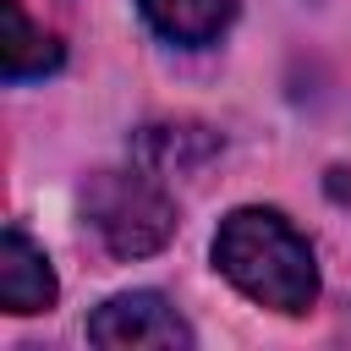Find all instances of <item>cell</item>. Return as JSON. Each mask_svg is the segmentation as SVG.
I'll return each mask as SVG.
<instances>
[{
  "label": "cell",
  "mask_w": 351,
  "mask_h": 351,
  "mask_svg": "<svg viewBox=\"0 0 351 351\" xmlns=\"http://www.w3.org/2000/svg\"><path fill=\"white\" fill-rule=\"evenodd\" d=\"M219 274L274 313H307L318 302V263L307 236L274 208H236L214 236Z\"/></svg>",
  "instance_id": "1"
},
{
  "label": "cell",
  "mask_w": 351,
  "mask_h": 351,
  "mask_svg": "<svg viewBox=\"0 0 351 351\" xmlns=\"http://www.w3.org/2000/svg\"><path fill=\"white\" fill-rule=\"evenodd\" d=\"M82 214L115 258H148L176 236V203L143 170H99L82 186Z\"/></svg>",
  "instance_id": "2"
},
{
  "label": "cell",
  "mask_w": 351,
  "mask_h": 351,
  "mask_svg": "<svg viewBox=\"0 0 351 351\" xmlns=\"http://www.w3.org/2000/svg\"><path fill=\"white\" fill-rule=\"evenodd\" d=\"M88 340L110 346V351H132V346H192V324L159 296V291H126L110 296L93 318H88Z\"/></svg>",
  "instance_id": "3"
},
{
  "label": "cell",
  "mask_w": 351,
  "mask_h": 351,
  "mask_svg": "<svg viewBox=\"0 0 351 351\" xmlns=\"http://www.w3.org/2000/svg\"><path fill=\"white\" fill-rule=\"evenodd\" d=\"M0 302H5V313H44V307H55V269L27 241L22 225H5V241H0Z\"/></svg>",
  "instance_id": "4"
},
{
  "label": "cell",
  "mask_w": 351,
  "mask_h": 351,
  "mask_svg": "<svg viewBox=\"0 0 351 351\" xmlns=\"http://www.w3.org/2000/svg\"><path fill=\"white\" fill-rule=\"evenodd\" d=\"M137 5L154 33H165L170 44H186V49L214 44L236 16V0H137Z\"/></svg>",
  "instance_id": "5"
},
{
  "label": "cell",
  "mask_w": 351,
  "mask_h": 351,
  "mask_svg": "<svg viewBox=\"0 0 351 351\" xmlns=\"http://www.w3.org/2000/svg\"><path fill=\"white\" fill-rule=\"evenodd\" d=\"M0 27H5V44H0V66H5V82H27V77H44L60 66V44L27 22L22 0H0Z\"/></svg>",
  "instance_id": "6"
},
{
  "label": "cell",
  "mask_w": 351,
  "mask_h": 351,
  "mask_svg": "<svg viewBox=\"0 0 351 351\" xmlns=\"http://www.w3.org/2000/svg\"><path fill=\"white\" fill-rule=\"evenodd\" d=\"M137 154H143V165H148V170L192 176V170H203V165L219 154V137H214L208 126H143Z\"/></svg>",
  "instance_id": "7"
}]
</instances>
